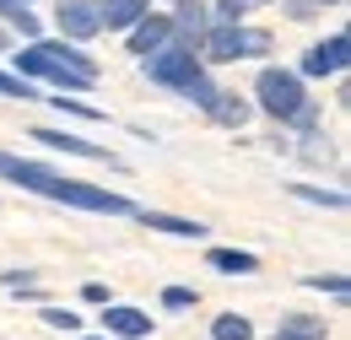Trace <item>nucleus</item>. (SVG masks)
Here are the masks:
<instances>
[{"mask_svg": "<svg viewBox=\"0 0 351 340\" xmlns=\"http://www.w3.org/2000/svg\"><path fill=\"white\" fill-rule=\"evenodd\" d=\"M11 65H16V76H27V82H49L60 86V92H87L97 86V60L82 54V43H49V38H33L22 54H11Z\"/></svg>", "mask_w": 351, "mask_h": 340, "instance_id": "f257e3e1", "label": "nucleus"}, {"mask_svg": "<svg viewBox=\"0 0 351 340\" xmlns=\"http://www.w3.org/2000/svg\"><path fill=\"white\" fill-rule=\"evenodd\" d=\"M260 54H270V33H260V27L211 22L200 33V60H211V65H238V60H260Z\"/></svg>", "mask_w": 351, "mask_h": 340, "instance_id": "f03ea898", "label": "nucleus"}, {"mask_svg": "<svg viewBox=\"0 0 351 340\" xmlns=\"http://www.w3.org/2000/svg\"><path fill=\"white\" fill-rule=\"evenodd\" d=\"M44 200H54V206H71V211H97V216H135L141 206L135 200H125L119 189H103V184H82V178H49L44 189H38Z\"/></svg>", "mask_w": 351, "mask_h": 340, "instance_id": "7ed1b4c3", "label": "nucleus"}, {"mask_svg": "<svg viewBox=\"0 0 351 340\" xmlns=\"http://www.w3.org/2000/svg\"><path fill=\"white\" fill-rule=\"evenodd\" d=\"M254 103H260L276 125H287V119L308 103V86H303V76L287 71V65H265L260 76H254Z\"/></svg>", "mask_w": 351, "mask_h": 340, "instance_id": "20e7f679", "label": "nucleus"}, {"mask_svg": "<svg viewBox=\"0 0 351 340\" xmlns=\"http://www.w3.org/2000/svg\"><path fill=\"white\" fill-rule=\"evenodd\" d=\"M141 71H146V82H152V86H168V92H178L189 76H200V71H206V60H200V49H195V43L168 38L162 49H152V54L141 60Z\"/></svg>", "mask_w": 351, "mask_h": 340, "instance_id": "39448f33", "label": "nucleus"}, {"mask_svg": "<svg viewBox=\"0 0 351 340\" xmlns=\"http://www.w3.org/2000/svg\"><path fill=\"white\" fill-rule=\"evenodd\" d=\"M54 27L65 43H87L103 33V16H97V0H60L54 5Z\"/></svg>", "mask_w": 351, "mask_h": 340, "instance_id": "423d86ee", "label": "nucleus"}, {"mask_svg": "<svg viewBox=\"0 0 351 340\" xmlns=\"http://www.w3.org/2000/svg\"><path fill=\"white\" fill-rule=\"evenodd\" d=\"M346 49H351V43H346V33H330L324 43H313V49L303 54L298 76H313V82H324V76H341V71H346V60H351Z\"/></svg>", "mask_w": 351, "mask_h": 340, "instance_id": "0eeeda50", "label": "nucleus"}, {"mask_svg": "<svg viewBox=\"0 0 351 340\" xmlns=\"http://www.w3.org/2000/svg\"><path fill=\"white\" fill-rule=\"evenodd\" d=\"M152 313L146 308H135V302H103V335L114 340H146L152 335Z\"/></svg>", "mask_w": 351, "mask_h": 340, "instance_id": "6e6552de", "label": "nucleus"}, {"mask_svg": "<svg viewBox=\"0 0 351 340\" xmlns=\"http://www.w3.org/2000/svg\"><path fill=\"white\" fill-rule=\"evenodd\" d=\"M27 141H44L49 151H65V157H87V162H108V168H119V157H114L108 146H92V141L71 135V130H33Z\"/></svg>", "mask_w": 351, "mask_h": 340, "instance_id": "1a4fd4ad", "label": "nucleus"}, {"mask_svg": "<svg viewBox=\"0 0 351 340\" xmlns=\"http://www.w3.org/2000/svg\"><path fill=\"white\" fill-rule=\"evenodd\" d=\"M0 178L5 184H22V189H44L49 178H60V173L49 168V162H33V157H11V151H0Z\"/></svg>", "mask_w": 351, "mask_h": 340, "instance_id": "9d476101", "label": "nucleus"}, {"mask_svg": "<svg viewBox=\"0 0 351 340\" xmlns=\"http://www.w3.org/2000/svg\"><path fill=\"white\" fill-rule=\"evenodd\" d=\"M173 5L178 11L168 16V22H173V38H184V43L200 49V33L211 27V5H206V0H173Z\"/></svg>", "mask_w": 351, "mask_h": 340, "instance_id": "9b49d317", "label": "nucleus"}, {"mask_svg": "<svg viewBox=\"0 0 351 340\" xmlns=\"http://www.w3.org/2000/svg\"><path fill=\"white\" fill-rule=\"evenodd\" d=\"M135 221H141V227H152V232H168V238H189V243L211 232V227H206V221H195V216H168V211H135Z\"/></svg>", "mask_w": 351, "mask_h": 340, "instance_id": "f8f14e48", "label": "nucleus"}, {"mask_svg": "<svg viewBox=\"0 0 351 340\" xmlns=\"http://www.w3.org/2000/svg\"><path fill=\"white\" fill-rule=\"evenodd\" d=\"M168 38H173V22H168L162 11H157V16L146 11V16H141V22L130 27V54H141V60H146L152 49H162Z\"/></svg>", "mask_w": 351, "mask_h": 340, "instance_id": "ddd939ff", "label": "nucleus"}, {"mask_svg": "<svg viewBox=\"0 0 351 340\" xmlns=\"http://www.w3.org/2000/svg\"><path fill=\"white\" fill-rule=\"evenodd\" d=\"M146 11H152V0H97V16L108 33H130Z\"/></svg>", "mask_w": 351, "mask_h": 340, "instance_id": "4468645a", "label": "nucleus"}, {"mask_svg": "<svg viewBox=\"0 0 351 340\" xmlns=\"http://www.w3.org/2000/svg\"><path fill=\"white\" fill-rule=\"evenodd\" d=\"M206 119H211V125H221V130H243V125H249V103H243L238 92H221V86H217V97H211Z\"/></svg>", "mask_w": 351, "mask_h": 340, "instance_id": "2eb2a0df", "label": "nucleus"}, {"mask_svg": "<svg viewBox=\"0 0 351 340\" xmlns=\"http://www.w3.org/2000/svg\"><path fill=\"white\" fill-rule=\"evenodd\" d=\"M206 265H211L217 276H254V270H260V254H249V249H211Z\"/></svg>", "mask_w": 351, "mask_h": 340, "instance_id": "dca6fc26", "label": "nucleus"}, {"mask_svg": "<svg viewBox=\"0 0 351 340\" xmlns=\"http://www.w3.org/2000/svg\"><path fill=\"white\" fill-rule=\"evenodd\" d=\"M298 200L308 206H330V211H346V189H319V184H287Z\"/></svg>", "mask_w": 351, "mask_h": 340, "instance_id": "f3484780", "label": "nucleus"}, {"mask_svg": "<svg viewBox=\"0 0 351 340\" xmlns=\"http://www.w3.org/2000/svg\"><path fill=\"white\" fill-rule=\"evenodd\" d=\"M211 340H254V324L243 313H217L211 319Z\"/></svg>", "mask_w": 351, "mask_h": 340, "instance_id": "a211bd4d", "label": "nucleus"}, {"mask_svg": "<svg viewBox=\"0 0 351 340\" xmlns=\"http://www.w3.org/2000/svg\"><path fill=\"white\" fill-rule=\"evenodd\" d=\"M281 335H298V340H324V335H330V324H324V319H308V313H287V319H281Z\"/></svg>", "mask_w": 351, "mask_h": 340, "instance_id": "6ab92c4d", "label": "nucleus"}, {"mask_svg": "<svg viewBox=\"0 0 351 340\" xmlns=\"http://www.w3.org/2000/svg\"><path fill=\"white\" fill-rule=\"evenodd\" d=\"M178 92H184V97H189V103L206 114V108H211V97H217V82H211V71H200V76H189Z\"/></svg>", "mask_w": 351, "mask_h": 340, "instance_id": "aec40b11", "label": "nucleus"}, {"mask_svg": "<svg viewBox=\"0 0 351 340\" xmlns=\"http://www.w3.org/2000/svg\"><path fill=\"white\" fill-rule=\"evenodd\" d=\"M0 97H22V103H38V82L16 76V71H0Z\"/></svg>", "mask_w": 351, "mask_h": 340, "instance_id": "412c9836", "label": "nucleus"}, {"mask_svg": "<svg viewBox=\"0 0 351 340\" xmlns=\"http://www.w3.org/2000/svg\"><path fill=\"white\" fill-rule=\"evenodd\" d=\"M38 319H44L49 330H65V335H76V330H82V319H76L71 308H54V302H44V308H38Z\"/></svg>", "mask_w": 351, "mask_h": 340, "instance_id": "4be33fe9", "label": "nucleus"}, {"mask_svg": "<svg viewBox=\"0 0 351 340\" xmlns=\"http://www.w3.org/2000/svg\"><path fill=\"white\" fill-rule=\"evenodd\" d=\"M0 16H5V22H11V27L22 33V38H38V33H44V22H38V16L27 11V5H11V11H0Z\"/></svg>", "mask_w": 351, "mask_h": 340, "instance_id": "5701e85b", "label": "nucleus"}, {"mask_svg": "<svg viewBox=\"0 0 351 340\" xmlns=\"http://www.w3.org/2000/svg\"><path fill=\"white\" fill-rule=\"evenodd\" d=\"M303 287H308V292H330V298H346V292H351L346 276H303Z\"/></svg>", "mask_w": 351, "mask_h": 340, "instance_id": "b1692460", "label": "nucleus"}, {"mask_svg": "<svg viewBox=\"0 0 351 340\" xmlns=\"http://www.w3.org/2000/svg\"><path fill=\"white\" fill-rule=\"evenodd\" d=\"M195 302H200L195 287H168V292H162V308H168V313H184V308H195Z\"/></svg>", "mask_w": 351, "mask_h": 340, "instance_id": "393cba45", "label": "nucleus"}, {"mask_svg": "<svg viewBox=\"0 0 351 340\" xmlns=\"http://www.w3.org/2000/svg\"><path fill=\"white\" fill-rule=\"evenodd\" d=\"M49 103H54L60 114H76V119H92V125L103 119V108H92V103H76V97H49Z\"/></svg>", "mask_w": 351, "mask_h": 340, "instance_id": "a878e982", "label": "nucleus"}, {"mask_svg": "<svg viewBox=\"0 0 351 340\" xmlns=\"http://www.w3.org/2000/svg\"><path fill=\"white\" fill-rule=\"evenodd\" d=\"M211 16H217V22H243V16H249V5H243V0H217V5H211Z\"/></svg>", "mask_w": 351, "mask_h": 340, "instance_id": "bb28decb", "label": "nucleus"}, {"mask_svg": "<svg viewBox=\"0 0 351 340\" xmlns=\"http://www.w3.org/2000/svg\"><path fill=\"white\" fill-rule=\"evenodd\" d=\"M319 11H324L319 0H287V16H292V22H313Z\"/></svg>", "mask_w": 351, "mask_h": 340, "instance_id": "cd10ccee", "label": "nucleus"}, {"mask_svg": "<svg viewBox=\"0 0 351 340\" xmlns=\"http://www.w3.org/2000/svg\"><path fill=\"white\" fill-rule=\"evenodd\" d=\"M82 302L103 308V302H108V287H103V281H87V287H82Z\"/></svg>", "mask_w": 351, "mask_h": 340, "instance_id": "c85d7f7f", "label": "nucleus"}, {"mask_svg": "<svg viewBox=\"0 0 351 340\" xmlns=\"http://www.w3.org/2000/svg\"><path fill=\"white\" fill-rule=\"evenodd\" d=\"M76 340H114V335H76Z\"/></svg>", "mask_w": 351, "mask_h": 340, "instance_id": "c756f323", "label": "nucleus"}, {"mask_svg": "<svg viewBox=\"0 0 351 340\" xmlns=\"http://www.w3.org/2000/svg\"><path fill=\"white\" fill-rule=\"evenodd\" d=\"M11 5H22V0H0V11H11Z\"/></svg>", "mask_w": 351, "mask_h": 340, "instance_id": "7c9ffc66", "label": "nucleus"}, {"mask_svg": "<svg viewBox=\"0 0 351 340\" xmlns=\"http://www.w3.org/2000/svg\"><path fill=\"white\" fill-rule=\"evenodd\" d=\"M243 5H249V11H254V5H270V0H243Z\"/></svg>", "mask_w": 351, "mask_h": 340, "instance_id": "2f4dec72", "label": "nucleus"}, {"mask_svg": "<svg viewBox=\"0 0 351 340\" xmlns=\"http://www.w3.org/2000/svg\"><path fill=\"white\" fill-rule=\"evenodd\" d=\"M5 49H11V38H5V33H0V54H5Z\"/></svg>", "mask_w": 351, "mask_h": 340, "instance_id": "473e14b6", "label": "nucleus"}, {"mask_svg": "<svg viewBox=\"0 0 351 340\" xmlns=\"http://www.w3.org/2000/svg\"><path fill=\"white\" fill-rule=\"evenodd\" d=\"M270 340H298V335H281V330H276V335H270Z\"/></svg>", "mask_w": 351, "mask_h": 340, "instance_id": "72a5a7b5", "label": "nucleus"}, {"mask_svg": "<svg viewBox=\"0 0 351 340\" xmlns=\"http://www.w3.org/2000/svg\"><path fill=\"white\" fill-rule=\"evenodd\" d=\"M319 5H341V0H319Z\"/></svg>", "mask_w": 351, "mask_h": 340, "instance_id": "f704fd0d", "label": "nucleus"}, {"mask_svg": "<svg viewBox=\"0 0 351 340\" xmlns=\"http://www.w3.org/2000/svg\"><path fill=\"white\" fill-rule=\"evenodd\" d=\"M22 5H27V0H22Z\"/></svg>", "mask_w": 351, "mask_h": 340, "instance_id": "c9c22d12", "label": "nucleus"}]
</instances>
